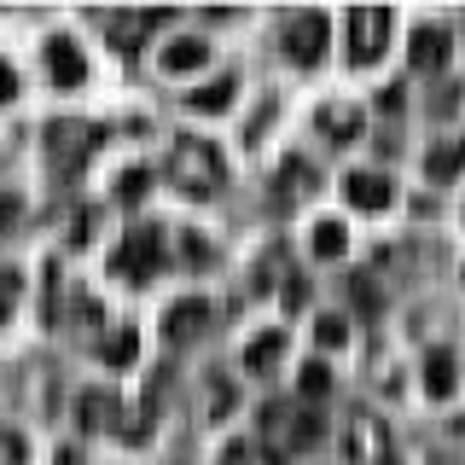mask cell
Here are the masks:
<instances>
[{"label":"cell","mask_w":465,"mask_h":465,"mask_svg":"<svg viewBox=\"0 0 465 465\" xmlns=\"http://www.w3.org/2000/svg\"><path fill=\"white\" fill-rule=\"evenodd\" d=\"M111 419V396H82V430H99Z\"/></svg>","instance_id":"ffe728a7"},{"label":"cell","mask_w":465,"mask_h":465,"mask_svg":"<svg viewBox=\"0 0 465 465\" xmlns=\"http://www.w3.org/2000/svg\"><path fill=\"white\" fill-rule=\"evenodd\" d=\"M314 436H320V419L302 413V419H297V442H314Z\"/></svg>","instance_id":"484cf974"},{"label":"cell","mask_w":465,"mask_h":465,"mask_svg":"<svg viewBox=\"0 0 465 465\" xmlns=\"http://www.w3.org/2000/svg\"><path fill=\"white\" fill-rule=\"evenodd\" d=\"M401 99H407V94H401V82H390L384 94H378V111H384V116H401Z\"/></svg>","instance_id":"603a6c76"},{"label":"cell","mask_w":465,"mask_h":465,"mask_svg":"<svg viewBox=\"0 0 465 465\" xmlns=\"http://www.w3.org/2000/svg\"><path fill=\"white\" fill-rule=\"evenodd\" d=\"M181 262H186V268H210V262H215V251H210V244H203V232H181Z\"/></svg>","instance_id":"d6986e66"},{"label":"cell","mask_w":465,"mask_h":465,"mask_svg":"<svg viewBox=\"0 0 465 465\" xmlns=\"http://www.w3.org/2000/svg\"><path fill=\"white\" fill-rule=\"evenodd\" d=\"M203 64H210V41L203 35H169L163 53H157L163 76H186V70H203Z\"/></svg>","instance_id":"8992f818"},{"label":"cell","mask_w":465,"mask_h":465,"mask_svg":"<svg viewBox=\"0 0 465 465\" xmlns=\"http://www.w3.org/2000/svg\"><path fill=\"white\" fill-rule=\"evenodd\" d=\"M384 35H390V12L384 6H355L349 12V58L355 64H372L384 53Z\"/></svg>","instance_id":"277c9868"},{"label":"cell","mask_w":465,"mask_h":465,"mask_svg":"<svg viewBox=\"0 0 465 465\" xmlns=\"http://www.w3.org/2000/svg\"><path fill=\"white\" fill-rule=\"evenodd\" d=\"M41 70H47L53 87H82L87 82V53L76 35H47V47H41Z\"/></svg>","instance_id":"3957f363"},{"label":"cell","mask_w":465,"mask_h":465,"mask_svg":"<svg viewBox=\"0 0 465 465\" xmlns=\"http://www.w3.org/2000/svg\"><path fill=\"white\" fill-rule=\"evenodd\" d=\"M116 186H123V193H116L123 203H140V193H145V186H152V174H145V169H128V174H123V181H116Z\"/></svg>","instance_id":"7402d4cb"},{"label":"cell","mask_w":465,"mask_h":465,"mask_svg":"<svg viewBox=\"0 0 465 465\" xmlns=\"http://www.w3.org/2000/svg\"><path fill=\"white\" fill-rule=\"evenodd\" d=\"M6 99H18V76H12V64H0V105Z\"/></svg>","instance_id":"cb8c5ba5"},{"label":"cell","mask_w":465,"mask_h":465,"mask_svg":"<svg viewBox=\"0 0 465 465\" xmlns=\"http://www.w3.org/2000/svg\"><path fill=\"white\" fill-rule=\"evenodd\" d=\"M331 384H338V378H331L326 361H309V367L297 372V396H302V401H326V396H331Z\"/></svg>","instance_id":"2e32d148"},{"label":"cell","mask_w":465,"mask_h":465,"mask_svg":"<svg viewBox=\"0 0 465 465\" xmlns=\"http://www.w3.org/2000/svg\"><path fill=\"white\" fill-rule=\"evenodd\" d=\"M285 355V331H262V338L251 343V349H244V367H251V372H262V367H273V361H280Z\"/></svg>","instance_id":"e0dca14e"},{"label":"cell","mask_w":465,"mask_h":465,"mask_svg":"<svg viewBox=\"0 0 465 465\" xmlns=\"http://www.w3.org/2000/svg\"><path fill=\"white\" fill-rule=\"evenodd\" d=\"M309 251H314L320 262L343 256V251H349V227H343V222H331V215H326V222H314V232H309Z\"/></svg>","instance_id":"9a60e30c"},{"label":"cell","mask_w":465,"mask_h":465,"mask_svg":"<svg viewBox=\"0 0 465 465\" xmlns=\"http://www.w3.org/2000/svg\"><path fill=\"white\" fill-rule=\"evenodd\" d=\"M454 384H460L454 355H448V349H430V355H425V396L448 401V396H454Z\"/></svg>","instance_id":"8fae6325"},{"label":"cell","mask_w":465,"mask_h":465,"mask_svg":"<svg viewBox=\"0 0 465 465\" xmlns=\"http://www.w3.org/2000/svg\"><path fill=\"white\" fill-rule=\"evenodd\" d=\"M349 297H355L361 309H372V280H349Z\"/></svg>","instance_id":"d4e9b609"},{"label":"cell","mask_w":465,"mask_h":465,"mask_svg":"<svg viewBox=\"0 0 465 465\" xmlns=\"http://www.w3.org/2000/svg\"><path fill=\"white\" fill-rule=\"evenodd\" d=\"M314 343H320V349H343V343H349V320H343V314H320V320H314Z\"/></svg>","instance_id":"ac0fdd59"},{"label":"cell","mask_w":465,"mask_h":465,"mask_svg":"<svg viewBox=\"0 0 465 465\" xmlns=\"http://www.w3.org/2000/svg\"><path fill=\"white\" fill-rule=\"evenodd\" d=\"M343 193L355 210H390V198H396V186H390L384 169H349L343 174Z\"/></svg>","instance_id":"5b68a950"},{"label":"cell","mask_w":465,"mask_h":465,"mask_svg":"<svg viewBox=\"0 0 465 465\" xmlns=\"http://www.w3.org/2000/svg\"><path fill=\"white\" fill-rule=\"evenodd\" d=\"M203 326H210V302H203V297H181L163 314V331H169V338H198Z\"/></svg>","instance_id":"30bf717a"},{"label":"cell","mask_w":465,"mask_h":465,"mask_svg":"<svg viewBox=\"0 0 465 465\" xmlns=\"http://www.w3.org/2000/svg\"><path fill=\"white\" fill-rule=\"evenodd\" d=\"M18 291H24L18 268H0V314H12V309H18Z\"/></svg>","instance_id":"44dd1931"},{"label":"cell","mask_w":465,"mask_h":465,"mask_svg":"<svg viewBox=\"0 0 465 465\" xmlns=\"http://www.w3.org/2000/svg\"><path fill=\"white\" fill-rule=\"evenodd\" d=\"M232 99H239V76H215V82L186 87V111H198V116H222Z\"/></svg>","instance_id":"9c48e42d"},{"label":"cell","mask_w":465,"mask_h":465,"mask_svg":"<svg viewBox=\"0 0 465 465\" xmlns=\"http://www.w3.org/2000/svg\"><path fill=\"white\" fill-rule=\"evenodd\" d=\"M157 262H163V239L145 227V232H128V244H123V256H116V268H128L134 280H145V273H157Z\"/></svg>","instance_id":"ba28073f"},{"label":"cell","mask_w":465,"mask_h":465,"mask_svg":"<svg viewBox=\"0 0 465 465\" xmlns=\"http://www.w3.org/2000/svg\"><path fill=\"white\" fill-rule=\"evenodd\" d=\"M285 53H291V64H320V58L331 53V18L326 12H302V18H291L285 24Z\"/></svg>","instance_id":"7a4b0ae2"},{"label":"cell","mask_w":465,"mask_h":465,"mask_svg":"<svg viewBox=\"0 0 465 465\" xmlns=\"http://www.w3.org/2000/svg\"><path fill=\"white\" fill-rule=\"evenodd\" d=\"M407 58H413V70H442L448 64V47H454V35H448V24H419L413 41H407Z\"/></svg>","instance_id":"52a82bcc"},{"label":"cell","mask_w":465,"mask_h":465,"mask_svg":"<svg viewBox=\"0 0 465 465\" xmlns=\"http://www.w3.org/2000/svg\"><path fill=\"white\" fill-rule=\"evenodd\" d=\"M465 169V140H442L425 152V174L430 181H454V174Z\"/></svg>","instance_id":"4fadbf2b"},{"label":"cell","mask_w":465,"mask_h":465,"mask_svg":"<svg viewBox=\"0 0 465 465\" xmlns=\"http://www.w3.org/2000/svg\"><path fill=\"white\" fill-rule=\"evenodd\" d=\"M99 361H105V367H134L140 361V331L134 326H116L105 343H99Z\"/></svg>","instance_id":"5bb4252c"},{"label":"cell","mask_w":465,"mask_h":465,"mask_svg":"<svg viewBox=\"0 0 465 465\" xmlns=\"http://www.w3.org/2000/svg\"><path fill=\"white\" fill-rule=\"evenodd\" d=\"M320 134H326L331 145L361 140V111H349V105H326V111H320Z\"/></svg>","instance_id":"7c38bea8"},{"label":"cell","mask_w":465,"mask_h":465,"mask_svg":"<svg viewBox=\"0 0 465 465\" xmlns=\"http://www.w3.org/2000/svg\"><path fill=\"white\" fill-rule=\"evenodd\" d=\"M174 181L186 186V198H210L215 181H222V157H215L210 140H181L174 152Z\"/></svg>","instance_id":"6da1fadb"}]
</instances>
